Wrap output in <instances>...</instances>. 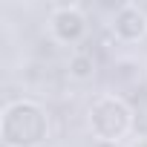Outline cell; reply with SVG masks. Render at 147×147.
Segmentation results:
<instances>
[{
  "label": "cell",
  "mask_w": 147,
  "mask_h": 147,
  "mask_svg": "<svg viewBox=\"0 0 147 147\" xmlns=\"http://www.w3.org/2000/svg\"><path fill=\"white\" fill-rule=\"evenodd\" d=\"M52 32L63 43H75L87 32V20H84V15L75 6H63V9H58L52 15Z\"/></svg>",
  "instance_id": "obj_1"
},
{
  "label": "cell",
  "mask_w": 147,
  "mask_h": 147,
  "mask_svg": "<svg viewBox=\"0 0 147 147\" xmlns=\"http://www.w3.org/2000/svg\"><path fill=\"white\" fill-rule=\"evenodd\" d=\"M113 29L121 40H138L147 32V18L141 15L138 6H121L115 20H113Z\"/></svg>",
  "instance_id": "obj_2"
},
{
  "label": "cell",
  "mask_w": 147,
  "mask_h": 147,
  "mask_svg": "<svg viewBox=\"0 0 147 147\" xmlns=\"http://www.w3.org/2000/svg\"><path fill=\"white\" fill-rule=\"evenodd\" d=\"M69 75L75 81H87L95 75V58L90 52H75L69 58Z\"/></svg>",
  "instance_id": "obj_3"
}]
</instances>
